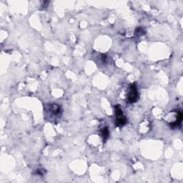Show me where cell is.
<instances>
[{
	"label": "cell",
	"instance_id": "3957f363",
	"mask_svg": "<svg viewBox=\"0 0 183 183\" xmlns=\"http://www.w3.org/2000/svg\"><path fill=\"white\" fill-rule=\"evenodd\" d=\"M47 108L49 113L52 116H58L61 113V107H60V105L55 104V103L48 105Z\"/></svg>",
	"mask_w": 183,
	"mask_h": 183
},
{
	"label": "cell",
	"instance_id": "5b68a950",
	"mask_svg": "<svg viewBox=\"0 0 183 183\" xmlns=\"http://www.w3.org/2000/svg\"><path fill=\"white\" fill-rule=\"evenodd\" d=\"M101 134H102V139L105 142L106 140L108 139L109 136V129L107 127H105L102 129V130H101Z\"/></svg>",
	"mask_w": 183,
	"mask_h": 183
},
{
	"label": "cell",
	"instance_id": "6da1fadb",
	"mask_svg": "<svg viewBox=\"0 0 183 183\" xmlns=\"http://www.w3.org/2000/svg\"><path fill=\"white\" fill-rule=\"evenodd\" d=\"M114 112H115V116H116V121L115 125L117 127H123L127 124V118L124 115V113L122 110L120 106L116 105L114 107Z\"/></svg>",
	"mask_w": 183,
	"mask_h": 183
},
{
	"label": "cell",
	"instance_id": "7a4b0ae2",
	"mask_svg": "<svg viewBox=\"0 0 183 183\" xmlns=\"http://www.w3.org/2000/svg\"><path fill=\"white\" fill-rule=\"evenodd\" d=\"M139 98V93H138V89L135 83L130 84L127 92V100L129 102L135 103L138 100Z\"/></svg>",
	"mask_w": 183,
	"mask_h": 183
},
{
	"label": "cell",
	"instance_id": "8992f818",
	"mask_svg": "<svg viewBox=\"0 0 183 183\" xmlns=\"http://www.w3.org/2000/svg\"><path fill=\"white\" fill-rule=\"evenodd\" d=\"M136 32H137V34L140 35L144 34V32H143V29H140V28H138V29L136 30Z\"/></svg>",
	"mask_w": 183,
	"mask_h": 183
},
{
	"label": "cell",
	"instance_id": "277c9868",
	"mask_svg": "<svg viewBox=\"0 0 183 183\" xmlns=\"http://www.w3.org/2000/svg\"><path fill=\"white\" fill-rule=\"evenodd\" d=\"M177 119H176V121L174 122V123H171L170 126L172 128H175L177 127L180 126L181 125L182 123V113L181 112H177Z\"/></svg>",
	"mask_w": 183,
	"mask_h": 183
}]
</instances>
